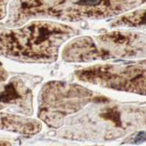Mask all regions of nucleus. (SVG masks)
Segmentation results:
<instances>
[{
	"label": "nucleus",
	"mask_w": 146,
	"mask_h": 146,
	"mask_svg": "<svg viewBox=\"0 0 146 146\" xmlns=\"http://www.w3.org/2000/svg\"><path fill=\"white\" fill-rule=\"evenodd\" d=\"M42 129L41 122L17 114L0 112V130L24 135H34Z\"/></svg>",
	"instance_id": "nucleus-7"
},
{
	"label": "nucleus",
	"mask_w": 146,
	"mask_h": 146,
	"mask_svg": "<svg viewBox=\"0 0 146 146\" xmlns=\"http://www.w3.org/2000/svg\"><path fill=\"white\" fill-rule=\"evenodd\" d=\"M111 27H126L146 30V8L123 14L111 23Z\"/></svg>",
	"instance_id": "nucleus-8"
},
{
	"label": "nucleus",
	"mask_w": 146,
	"mask_h": 146,
	"mask_svg": "<svg viewBox=\"0 0 146 146\" xmlns=\"http://www.w3.org/2000/svg\"><path fill=\"white\" fill-rule=\"evenodd\" d=\"M73 27L53 21H31L0 30V55L25 63H52L61 46L76 36Z\"/></svg>",
	"instance_id": "nucleus-2"
},
{
	"label": "nucleus",
	"mask_w": 146,
	"mask_h": 146,
	"mask_svg": "<svg viewBox=\"0 0 146 146\" xmlns=\"http://www.w3.org/2000/svg\"><path fill=\"white\" fill-rule=\"evenodd\" d=\"M79 80L115 90L146 95V60L133 64H100L75 72Z\"/></svg>",
	"instance_id": "nucleus-6"
},
{
	"label": "nucleus",
	"mask_w": 146,
	"mask_h": 146,
	"mask_svg": "<svg viewBox=\"0 0 146 146\" xmlns=\"http://www.w3.org/2000/svg\"><path fill=\"white\" fill-rule=\"evenodd\" d=\"M104 99L92 90L78 84L64 81H49L41 89L38 116L48 127L58 129L66 117L77 113L90 103Z\"/></svg>",
	"instance_id": "nucleus-4"
},
{
	"label": "nucleus",
	"mask_w": 146,
	"mask_h": 146,
	"mask_svg": "<svg viewBox=\"0 0 146 146\" xmlns=\"http://www.w3.org/2000/svg\"><path fill=\"white\" fill-rule=\"evenodd\" d=\"M82 128L90 127L80 134V138H100L109 141L140 129H146V108L108 105L97 110V113L85 114Z\"/></svg>",
	"instance_id": "nucleus-5"
},
{
	"label": "nucleus",
	"mask_w": 146,
	"mask_h": 146,
	"mask_svg": "<svg viewBox=\"0 0 146 146\" xmlns=\"http://www.w3.org/2000/svg\"><path fill=\"white\" fill-rule=\"evenodd\" d=\"M62 58L67 62L75 63L146 58V34L119 30L97 36H79L64 47Z\"/></svg>",
	"instance_id": "nucleus-3"
},
{
	"label": "nucleus",
	"mask_w": 146,
	"mask_h": 146,
	"mask_svg": "<svg viewBox=\"0 0 146 146\" xmlns=\"http://www.w3.org/2000/svg\"><path fill=\"white\" fill-rule=\"evenodd\" d=\"M146 0H12L6 27H17L34 18L81 21L112 17L140 7Z\"/></svg>",
	"instance_id": "nucleus-1"
},
{
	"label": "nucleus",
	"mask_w": 146,
	"mask_h": 146,
	"mask_svg": "<svg viewBox=\"0 0 146 146\" xmlns=\"http://www.w3.org/2000/svg\"><path fill=\"white\" fill-rule=\"evenodd\" d=\"M3 84V83H2ZM0 84V110L5 109V105L3 103V89H4V85Z\"/></svg>",
	"instance_id": "nucleus-11"
},
{
	"label": "nucleus",
	"mask_w": 146,
	"mask_h": 146,
	"mask_svg": "<svg viewBox=\"0 0 146 146\" xmlns=\"http://www.w3.org/2000/svg\"><path fill=\"white\" fill-rule=\"evenodd\" d=\"M12 0H0V20L7 15V6Z\"/></svg>",
	"instance_id": "nucleus-9"
},
{
	"label": "nucleus",
	"mask_w": 146,
	"mask_h": 146,
	"mask_svg": "<svg viewBox=\"0 0 146 146\" xmlns=\"http://www.w3.org/2000/svg\"><path fill=\"white\" fill-rule=\"evenodd\" d=\"M7 78H8L7 71L5 70L3 66L1 65V63H0V84L4 83V82L7 80Z\"/></svg>",
	"instance_id": "nucleus-10"
}]
</instances>
